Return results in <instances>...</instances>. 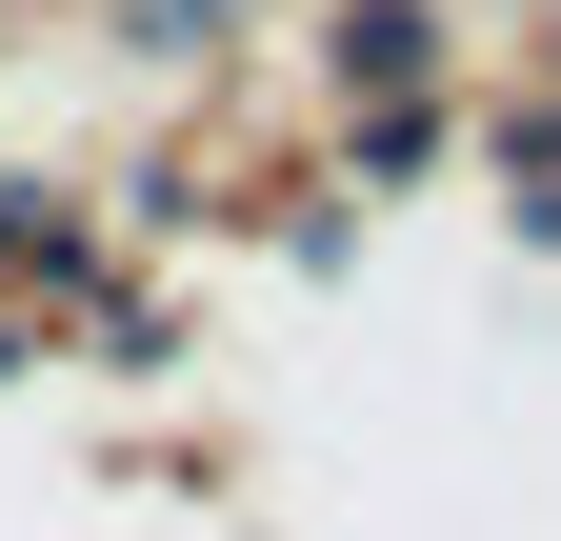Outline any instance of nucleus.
Here are the masks:
<instances>
[{
	"mask_svg": "<svg viewBox=\"0 0 561 541\" xmlns=\"http://www.w3.org/2000/svg\"><path fill=\"white\" fill-rule=\"evenodd\" d=\"M341 81H421V0H362L341 21Z\"/></svg>",
	"mask_w": 561,
	"mask_h": 541,
	"instance_id": "obj_1",
	"label": "nucleus"
}]
</instances>
